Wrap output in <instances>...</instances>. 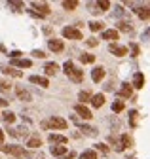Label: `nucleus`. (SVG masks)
<instances>
[{
	"label": "nucleus",
	"instance_id": "obj_31",
	"mask_svg": "<svg viewBox=\"0 0 150 159\" xmlns=\"http://www.w3.org/2000/svg\"><path fill=\"white\" fill-rule=\"evenodd\" d=\"M80 61L82 63H93V61H95V57L89 55V53H84V55H80Z\"/></svg>",
	"mask_w": 150,
	"mask_h": 159
},
{
	"label": "nucleus",
	"instance_id": "obj_7",
	"mask_svg": "<svg viewBox=\"0 0 150 159\" xmlns=\"http://www.w3.org/2000/svg\"><path fill=\"white\" fill-rule=\"evenodd\" d=\"M49 125L53 127V129H67V121H65V119L63 117H57V116H55V117H51L49 119Z\"/></svg>",
	"mask_w": 150,
	"mask_h": 159
},
{
	"label": "nucleus",
	"instance_id": "obj_1",
	"mask_svg": "<svg viewBox=\"0 0 150 159\" xmlns=\"http://www.w3.org/2000/svg\"><path fill=\"white\" fill-rule=\"evenodd\" d=\"M63 68H65V74L72 80V82H76V84H80L82 80H84V70H80V68H76L74 66V63L72 61H67L65 65H63Z\"/></svg>",
	"mask_w": 150,
	"mask_h": 159
},
{
	"label": "nucleus",
	"instance_id": "obj_8",
	"mask_svg": "<svg viewBox=\"0 0 150 159\" xmlns=\"http://www.w3.org/2000/svg\"><path fill=\"white\" fill-rule=\"evenodd\" d=\"M15 95H17V98H19V101H23V102H29V101H32L30 93H29L27 89H23V87H17V89H15Z\"/></svg>",
	"mask_w": 150,
	"mask_h": 159
},
{
	"label": "nucleus",
	"instance_id": "obj_34",
	"mask_svg": "<svg viewBox=\"0 0 150 159\" xmlns=\"http://www.w3.org/2000/svg\"><path fill=\"white\" fill-rule=\"evenodd\" d=\"M120 30H122V32H129V34H131V32H133V27H131L129 23H120Z\"/></svg>",
	"mask_w": 150,
	"mask_h": 159
},
{
	"label": "nucleus",
	"instance_id": "obj_22",
	"mask_svg": "<svg viewBox=\"0 0 150 159\" xmlns=\"http://www.w3.org/2000/svg\"><path fill=\"white\" fill-rule=\"evenodd\" d=\"M44 70H46V74H48V76H53L55 72H57V70H59V66H57V65H55V63H48V65L44 66Z\"/></svg>",
	"mask_w": 150,
	"mask_h": 159
},
{
	"label": "nucleus",
	"instance_id": "obj_45",
	"mask_svg": "<svg viewBox=\"0 0 150 159\" xmlns=\"http://www.w3.org/2000/svg\"><path fill=\"white\" fill-rule=\"evenodd\" d=\"M0 51H2V53H4V51H6V49H4V46H0Z\"/></svg>",
	"mask_w": 150,
	"mask_h": 159
},
{
	"label": "nucleus",
	"instance_id": "obj_25",
	"mask_svg": "<svg viewBox=\"0 0 150 159\" xmlns=\"http://www.w3.org/2000/svg\"><path fill=\"white\" fill-rule=\"evenodd\" d=\"M80 159H97V152H95V150H86V152L80 155Z\"/></svg>",
	"mask_w": 150,
	"mask_h": 159
},
{
	"label": "nucleus",
	"instance_id": "obj_39",
	"mask_svg": "<svg viewBox=\"0 0 150 159\" xmlns=\"http://www.w3.org/2000/svg\"><path fill=\"white\" fill-rule=\"evenodd\" d=\"M86 44H87L89 48H95V46H97L99 42H97V40H95V38H89V40H87V42H86Z\"/></svg>",
	"mask_w": 150,
	"mask_h": 159
},
{
	"label": "nucleus",
	"instance_id": "obj_6",
	"mask_svg": "<svg viewBox=\"0 0 150 159\" xmlns=\"http://www.w3.org/2000/svg\"><path fill=\"white\" fill-rule=\"evenodd\" d=\"M48 48L51 49V51H55V53H61L63 49H65V44L61 42V40H49V42H48Z\"/></svg>",
	"mask_w": 150,
	"mask_h": 159
},
{
	"label": "nucleus",
	"instance_id": "obj_37",
	"mask_svg": "<svg viewBox=\"0 0 150 159\" xmlns=\"http://www.w3.org/2000/svg\"><path fill=\"white\" fill-rule=\"evenodd\" d=\"M95 150H99L101 153L108 155V148H106V144H95Z\"/></svg>",
	"mask_w": 150,
	"mask_h": 159
},
{
	"label": "nucleus",
	"instance_id": "obj_18",
	"mask_svg": "<svg viewBox=\"0 0 150 159\" xmlns=\"http://www.w3.org/2000/svg\"><path fill=\"white\" fill-rule=\"evenodd\" d=\"M10 134L12 136H27L29 134V131H27V127H19V129H10Z\"/></svg>",
	"mask_w": 150,
	"mask_h": 159
},
{
	"label": "nucleus",
	"instance_id": "obj_20",
	"mask_svg": "<svg viewBox=\"0 0 150 159\" xmlns=\"http://www.w3.org/2000/svg\"><path fill=\"white\" fill-rule=\"evenodd\" d=\"M103 40H118V30H114V29L105 30L103 32Z\"/></svg>",
	"mask_w": 150,
	"mask_h": 159
},
{
	"label": "nucleus",
	"instance_id": "obj_44",
	"mask_svg": "<svg viewBox=\"0 0 150 159\" xmlns=\"http://www.w3.org/2000/svg\"><path fill=\"white\" fill-rule=\"evenodd\" d=\"M0 104H2V106H6V104H8V101H6V98H0Z\"/></svg>",
	"mask_w": 150,
	"mask_h": 159
},
{
	"label": "nucleus",
	"instance_id": "obj_28",
	"mask_svg": "<svg viewBox=\"0 0 150 159\" xmlns=\"http://www.w3.org/2000/svg\"><path fill=\"white\" fill-rule=\"evenodd\" d=\"M82 131H84V134H87V136H97V131L93 129V127H89V125H82Z\"/></svg>",
	"mask_w": 150,
	"mask_h": 159
},
{
	"label": "nucleus",
	"instance_id": "obj_30",
	"mask_svg": "<svg viewBox=\"0 0 150 159\" xmlns=\"http://www.w3.org/2000/svg\"><path fill=\"white\" fill-rule=\"evenodd\" d=\"M76 6H78L76 0H67V2H63V8H65V10H74Z\"/></svg>",
	"mask_w": 150,
	"mask_h": 159
},
{
	"label": "nucleus",
	"instance_id": "obj_26",
	"mask_svg": "<svg viewBox=\"0 0 150 159\" xmlns=\"http://www.w3.org/2000/svg\"><path fill=\"white\" fill-rule=\"evenodd\" d=\"M103 27H105V23H101V21H91L89 23V30H93V32L103 30Z\"/></svg>",
	"mask_w": 150,
	"mask_h": 159
},
{
	"label": "nucleus",
	"instance_id": "obj_38",
	"mask_svg": "<svg viewBox=\"0 0 150 159\" xmlns=\"http://www.w3.org/2000/svg\"><path fill=\"white\" fill-rule=\"evenodd\" d=\"M129 119H131V125H135V123H137V112H135V110H131V112H129Z\"/></svg>",
	"mask_w": 150,
	"mask_h": 159
},
{
	"label": "nucleus",
	"instance_id": "obj_43",
	"mask_svg": "<svg viewBox=\"0 0 150 159\" xmlns=\"http://www.w3.org/2000/svg\"><path fill=\"white\" fill-rule=\"evenodd\" d=\"M4 142V133H2V129H0V144Z\"/></svg>",
	"mask_w": 150,
	"mask_h": 159
},
{
	"label": "nucleus",
	"instance_id": "obj_3",
	"mask_svg": "<svg viewBox=\"0 0 150 159\" xmlns=\"http://www.w3.org/2000/svg\"><path fill=\"white\" fill-rule=\"evenodd\" d=\"M110 142H114V146H116L118 152H124V150L129 146L131 140H129V134H122V136H120V140H114V138L110 136Z\"/></svg>",
	"mask_w": 150,
	"mask_h": 159
},
{
	"label": "nucleus",
	"instance_id": "obj_41",
	"mask_svg": "<svg viewBox=\"0 0 150 159\" xmlns=\"http://www.w3.org/2000/svg\"><path fill=\"white\" fill-rule=\"evenodd\" d=\"M32 55H34V57H38V59L46 57V55H44V51H38V49H36V51H32Z\"/></svg>",
	"mask_w": 150,
	"mask_h": 159
},
{
	"label": "nucleus",
	"instance_id": "obj_5",
	"mask_svg": "<svg viewBox=\"0 0 150 159\" xmlns=\"http://www.w3.org/2000/svg\"><path fill=\"white\" fill-rule=\"evenodd\" d=\"M108 51H110V53H114L116 57H124V55H127V48H125V46H118V44H110V46H108Z\"/></svg>",
	"mask_w": 150,
	"mask_h": 159
},
{
	"label": "nucleus",
	"instance_id": "obj_19",
	"mask_svg": "<svg viewBox=\"0 0 150 159\" xmlns=\"http://www.w3.org/2000/svg\"><path fill=\"white\" fill-rule=\"evenodd\" d=\"M27 146H29V148H32V150H36V148H40V146H42V140H40L38 136H32V138H29Z\"/></svg>",
	"mask_w": 150,
	"mask_h": 159
},
{
	"label": "nucleus",
	"instance_id": "obj_40",
	"mask_svg": "<svg viewBox=\"0 0 150 159\" xmlns=\"http://www.w3.org/2000/svg\"><path fill=\"white\" fill-rule=\"evenodd\" d=\"M131 51H133V57H137L139 55V46L137 44H131Z\"/></svg>",
	"mask_w": 150,
	"mask_h": 159
},
{
	"label": "nucleus",
	"instance_id": "obj_15",
	"mask_svg": "<svg viewBox=\"0 0 150 159\" xmlns=\"http://www.w3.org/2000/svg\"><path fill=\"white\" fill-rule=\"evenodd\" d=\"M49 142H51V144H67V136L51 133V134H49Z\"/></svg>",
	"mask_w": 150,
	"mask_h": 159
},
{
	"label": "nucleus",
	"instance_id": "obj_27",
	"mask_svg": "<svg viewBox=\"0 0 150 159\" xmlns=\"http://www.w3.org/2000/svg\"><path fill=\"white\" fill-rule=\"evenodd\" d=\"M8 8H12L13 11H21V10H23V2H13V0H10V2H8Z\"/></svg>",
	"mask_w": 150,
	"mask_h": 159
},
{
	"label": "nucleus",
	"instance_id": "obj_16",
	"mask_svg": "<svg viewBox=\"0 0 150 159\" xmlns=\"http://www.w3.org/2000/svg\"><path fill=\"white\" fill-rule=\"evenodd\" d=\"M29 80H30L32 84H38L40 87H48V85H49V82H48V78H42V76H30Z\"/></svg>",
	"mask_w": 150,
	"mask_h": 159
},
{
	"label": "nucleus",
	"instance_id": "obj_23",
	"mask_svg": "<svg viewBox=\"0 0 150 159\" xmlns=\"http://www.w3.org/2000/svg\"><path fill=\"white\" fill-rule=\"evenodd\" d=\"M135 11H137V15H139L141 19H144V21L150 17V11H148V8H146V6H144V8H143V6H141V8H137Z\"/></svg>",
	"mask_w": 150,
	"mask_h": 159
},
{
	"label": "nucleus",
	"instance_id": "obj_10",
	"mask_svg": "<svg viewBox=\"0 0 150 159\" xmlns=\"http://www.w3.org/2000/svg\"><path fill=\"white\" fill-rule=\"evenodd\" d=\"M32 8L38 10V11H36L38 15H48V13H49V6L44 4V2H32Z\"/></svg>",
	"mask_w": 150,
	"mask_h": 159
},
{
	"label": "nucleus",
	"instance_id": "obj_13",
	"mask_svg": "<svg viewBox=\"0 0 150 159\" xmlns=\"http://www.w3.org/2000/svg\"><path fill=\"white\" fill-rule=\"evenodd\" d=\"M131 95H133V89H131L129 84H124V85L120 87V91H118V97H124V98H129Z\"/></svg>",
	"mask_w": 150,
	"mask_h": 159
},
{
	"label": "nucleus",
	"instance_id": "obj_17",
	"mask_svg": "<svg viewBox=\"0 0 150 159\" xmlns=\"http://www.w3.org/2000/svg\"><path fill=\"white\" fill-rule=\"evenodd\" d=\"M91 104L95 106V108H101L105 104V95H93L91 97Z\"/></svg>",
	"mask_w": 150,
	"mask_h": 159
},
{
	"label": "nucleus",
	"instance_id": "obj_9",
	"mask_svg": "<svg viewBox=\"0 0 150 159\" xmlns=\"http://www.w3.org/2000/svg\"><path fill=\"white\" fill-rule=\"evenodd\" d=\"M103 78H105V68L103 66H95L91 70V80L93 82H101Z\"/></svg>",
	"mask_w": 150,
	"mask_h": 159
},
{
	"label": "nucleus",
	"instance_id": "obj_32",
	"mask_svg": "<svg viewBox=\"0 0 150 159\" xmlns=\"http://www.w3.org/2000/svg\"><path fill=\"white\" fill-rule=\"evenodd\" d=\"M97 8H101L99 11H106L110 8V2H108V0H101V2H97Z\"/></svg>",
	"mask_w": 150,
	"mask_h": 159
},
{
	"label": "nucleus",
	"instance_id": "obj_2",
	"mask_svg": "<svg viewBox=\"0 0 150 159\" xmlns=\"http://www.w3.org/2000/svg\"><path fill=\"white\" fill-rule=\"evenodd\" d=\"M4 153H10V155H17V157H25L27 152L23 150V146H0Z\"/></svg>",
	"mask_w": 150,
	"mask_h": 159
},
{
	"label": "nucleus",
	"instance_id": "obj_11",
	"mask_svg": "<svg viewBox=\"0 0 150 159\" xmlns=\"http://www.w3.org/2000/svg\"><path fill=\"white\" fill-rule=\"evenodd\" d=\"M74 112H76L80 117H84V119H89V117H91V112H89L84 104H76V106H74Z\"/></svg>",
	"mask_w": 150,
	"mask_h": 159
},
{
	"label": "nucleus",
	"instance_id": "obj_21",
	"mask_svg": "<svg viewBox=\"0 0 150 159\" xmlns=\"http://www.w3.org/2000/svg\"><path fill=\"white\" fill-rule=\"evenodd\" d=\"M133 85H135V87H144V76H143L141 72H137V74L133 76Z\"/></svg>",
	"mask_w": 150,
	"mask_h": 159
},
{
	"label": "nucleus",
	"instance_id": "obj_35",
	"mask_svg": "<svg viewBox=\"0 0 150 159\" xmlns=\"http://www.w3.org/2000/svg\"><path fill=\"white\" fill-rule=\"evenodd\" d=\"M78 98H80L82 102H86V101H89V98H91V93H89V91H82V93L78 95Z\"/></svg>",
	"mask_w": 150,
	"mask_h": 159
},
{
	"label": "nucleus",
	"instance_id": "obj_42",
	"mask_svg": "<svg viewBox=\"0 0 150 159\" xmlns=\"http://www.w3.org/2000/svg\"><path fill=\"white\" fill-rule=\"evenodd\" d=\"M72 157H74V152H70V153H68V155H61V157H59V159H72Z\"/></svg>",
	"mask_w": 150,
	"mask_h": 159
},
{
	"label": "nucleus",
	"instance_id": "obj_24",
	"mask_svg": "<svg viewBox=\"0 0 150 159\" xmlns=\"http://www.w3.org/2000/svg\"><path fill=\"white\" fill-rule=\"evenodd\" d=\"M51 153L57 155V157H61V155L67 153V148H65V146H51Z\"/></svg>",
	"mask_w": 150,
	"mask_h": 159
},
{
	"label": "nucleus",
	"instance_id": "obj_4",
	"mask_svg": "<svg viewBox=\"0 0 150 159\" xmlns=\"http://www.w3.org/2000/svg\"><path fill=\"white\" fill-rule=\"evenodd\" d=\"M63 36L68 40H82V32L78 29H72V27H65L63 29Z\"/></svg>",
	"mask_w": 150,
	"mask_h": 159
},
{
	"label": "nucleus",
	"instance_id": "obj_12",
	"mask_svg": "<svg viewBox=\"0 0 150 159\" xmlns=\"http://www.w3.org/2000/svg\"><path fill=\"white\" fill-rule=\"evenodd\" d=\"M0 70H2L4 74H10V76H13V78H21V76H23V72L15 70L13 66H4V65H0Z\"/></svg>",
	"mask_w": 150,
	"mask_h": 159
},
{
	"label": "nucleus",
	"instance_id": "obj_29",
	"mask_svg": "<svg viewBox=\"0 0 150 159\" xmlns=\"http://www.w3.org/2000/svg\"><path fill=\"white\" fill-rule=\"evenodd\" d=\"M4 121H6V125L13 123V121H15V114H13V112H6V114H4Z\"/></svg>",
	"mask_w": 150,
	"mask_h": 159
},
{
	"label": "nucleus",
	"instance_id": "obj_14",
	"mask_svg": "<svg viewBox=\"0 0 150 159\" xmlns=\"http://www.w3.org/2000/svg\"><path fill=\"white\" fill-rule=\"evenodd\" d=\"M12 65L19 66V68H29L32 65V61H29V59H12Z\"/></svg>",
	"mask_w": 150,
	"mask_h": 159
},
{
	"label": "nucleus",
	"instance_id": "obj_33",
	"mask_svg": "<svg viewBox=\"0 0 150 159\" xmlns=\"http://www.w3.org/2000/svg\"><path fill=\"white\" fill-rule=\"evenodd\" d=\"M12 89V84L6 82V80H0V91H10Z\"/></svg>",
	"mask_w": 150,
	"mask_h": 159
},
{
	"label": "nucleus",
	"instance_id": "obj_36",
	"mask_svg": "<svg viewBox=\"0 0 150 159\" xmlns=\"http://www.w3.org/2000/svg\"><path fill=\"white\" fill-rule=\"evenodd\" d=\"M112 110H114V112H122L124 110V102L122 101H116L114 104H112Z\"/></svg>",
	"mask_w": 150,
	"mask_h": 159
}]
</instances>
